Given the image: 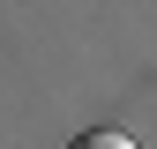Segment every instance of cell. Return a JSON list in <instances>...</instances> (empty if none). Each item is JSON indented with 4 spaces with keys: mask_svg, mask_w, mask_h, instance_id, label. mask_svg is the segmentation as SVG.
I'll return each mask as SVG.
<instances>
[{
    "mask_svg": "<svg viewBox=\"0 0 157 149\" xmlns=\"http://www.w3.org/2000/svg\"><path fill=\"white\" fill-rule=\"evenodd\" d=\"M67 149H135V142L120 134V127H90V134H75Z\"/></svg>",
    "mask_w": 157,
    "mask_h": 149,
    "instance_id": "1",
    "label": "cell"
}]
</instances>
